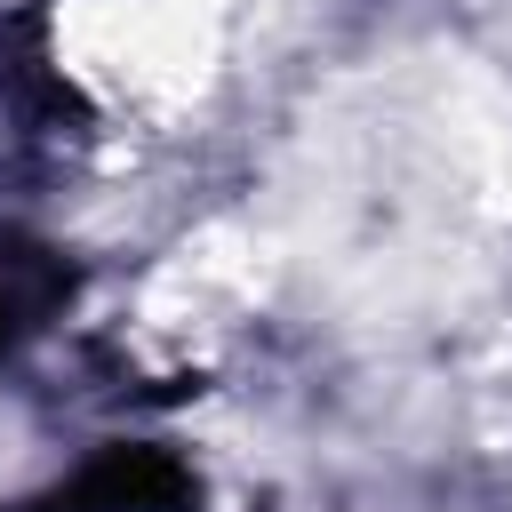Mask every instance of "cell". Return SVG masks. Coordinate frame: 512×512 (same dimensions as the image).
I'll return each instance as SVG.
<instances>
[{"label":"cell","instance_id":"6da1fadb","mask_svg":"<svg viewBox=\"0 0 512 512\" xmlns=\"http://www.w3.org/2000/svg\"><path fill=\"white\" fill-rule=\"evenodd\" d=\"M64 296V264L40 256V248H0V344L16 328H32L48 304Z\"/></svg>","mask_w":512,"mask_h":512}]
</instances>
